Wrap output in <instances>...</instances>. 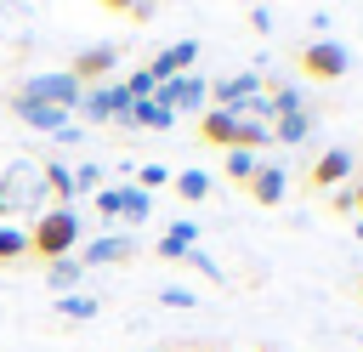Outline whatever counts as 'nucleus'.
<instances>
[{"mask_svg": "<svg viewBox=\"0 0 363 352\" xmlns=\"http://www.w3.org/2000/svg\"><path fill=\"white\" fill-rule=\"evenodd\" d=\"M74 244H79V216H74L68 204H51V210L34 216V227H28V255L62 261V255H74Z\"/></svg>", "mask_w": 363, "mask_h": 352, "instance_id": "obj_1", "label": "nucleus"}, {"mask_svg": "<svg viewBox=\"0 0 363 352\" xmlns=\"http://www.w3.org/2000/svg\"><path fill=\"white\" fill-rule=\"evenodd\" d=\"M17 97H23V102H45V108L74 114V108H79V97H85V85H79L68 68H51V74H28V79L17 85Z\"/></svg>", "mask_w": 363, "mask_h": 352, "instance_id": "obj_2", "label": "nucleus"}, {"mask_svg": "<svg viewBox=\"0 0 363 352\" xmlns=\"http://www.w3.org/2000/svg\"><path fill=\"white\" fill-rule=\"evenodd\" d=\"M40 165H17L6 182H0V221H11V216H40Z\"/></svg>", "mask_w": 363, "mask_h": 352, "instance_id": "obj_3", "label": "nucleus"}, {"mask_svg": "<svg viewBox=\"0 0 363 352\" xmlns=\"http://www.w3.org/2000/svg\"><path fill=\"white\" fill-rule=\"evenodd\" d=\"M301 74L306 79H323V85L329 79H346L352 74V51L340 40H306L301 45Z\"/></svg>", "mask_w": 363, "mask_h": 352, "instance_id": "obj_4", "label": "nucleus"}, {"mask_svg": "<svg viewBox=\"0 0 363 352\" xmlns=\"http://www.w3.org/2000/svg\"><path fill=\"white\" fill-rule=\"evenodd\" d=\"M153 102H164L176 119H182V114H204V108H210V79H204V74H176V79L153 85Z\"/></svg>", "mask_w": 363, "mask_h": 352, "instance_id": "obj_5", "label": "nucleus"}, {"mask_svg": "<svg viewBox=\"0 0 363 352\" xmlns=\"http://www.w3.org/2000/svg\"><path fill=\"white\" fill-rule=\"evenodd\" d=\"M11 108H17V119H23L28 131H45V136H57V142H79V131L68 125V114H62V108H45V102H23V97H11Z\"/></svg>", "mask_w": 363, "mask_h": 352, "instance_id": "obj_6", "label": "nucleus"}, {"mask_svg": "<svg viewBox=\"0 0 363 352\" xmlns=\"http://www.w3.org/2000/svg\"><path fill=\"white\" fill-rule=\"evenodd\" d=\"M346 176H357V153L352 148H323L312 159V170H306L312 187H346Z\"/></svg>", "mask_w": 363, "mask_h": 352, "instance_id": "obj_7", "label": "nucleus"}, {"mask_svg": "<svg viewBox=\"0 0 363 352\" xmlns=\"http://www.w3.org/2000/svg\"><path fill=\"white\" fill-rule=\"evenodd\" d=\"M125 261H136V238L130 233H102L79 255V267H125Z\"/></svg>", "mask_w": 363, "mask_h": 352, "instance_id": "obj_8", "label": "nucleus"}, {"mask_svg": "<svg viewBox=\"0 0 363 352\" xmlns=\"http://www.w3.org/2000/svg\"><path fill=\"white\" fill-rule=\"evenodd\" d=\"M193 57H199V40H176V45H164V51L147 62L153 85H164V79H176V74H193Z\"/></svg>", "mask_w": 363, "mask_h": 352, "instance_id": "obj_9", "label": "nucleus"}, {"mask_svg": "<svg viewBox=\"0 0 363 352\" xmlns=\"http://www.w3.org/2000/svg\"><path fill=\"white\" fill-rule=\"evenodd\" d=\"M250 97H261V74H233V79H210V108H244Z\"/></svg>", "mask_w": 363, "mask_h": 352, "instance_id": "obj_10", "label": "nucleus"}, {"mask_svg": "<svg viewBox=\"0 0 363 352\" xmlns=\"http://www.w3.org/2000/svg\"><path fill=\"white\" fill-rule=\"evenodd\" d=\"M199 136H204L210 148H221V153L238 148V114H233V108H204V114H199Z\"/></svg>", "mask_w": 363, "mask_h": 352, "instance_id": "obj_11", "label": "nucleus"}, {"mask_svg": "<svg viewBox=\"0 0 363 352\" xmlns=\"http://www.w3.org/2000/svg\"><path fill=\"white\" fill-rule=\"evenodd\" d=\"M244 187H250V199H255V204H267V210H272V204H284V193H289V170H284V165H261Z\"/></svg>", "mask_w": 363, "mask_h": 352, "instance_id": "obj_12", "label": "nucleus"}, {"mask_svg": "<svg viewBox=\"0 0 363 352\" xmlns=\"http://www.w3.org/2000/svg\"><path fill=\"white\" fill-rule=\"evenodd\" d=\"M79 85H96V79H108L113 74V45H85L79 57H74V68H68Z\"/></svg>", "mask_w": 363, "mask_h": 352, "instance_id": "obj_13", "label": "nucleus"}, {"mask_svg": "<svg viewBox=\"0 0 363 352\" xmlns=\"http://www.w3.org/2000/svg\"><path fill=\"white\" fill-rule=\"evenodd\" d=\"M164 125H176V114H170L164 102H153V97L130 102V119H125V131H164Z\"/></svg>", "mask_w": 363, "mask_h": 352, "instance_id": "obj_14", "label": "nucleus"}, {"mask_svg": "<svg viewBox=\"0 0 363 352\" xmlns=\"http://www.w3.org/2000/svg\"><path fill=\"white\" fill-rule=\"evenodd\" d=\"M193 244H199V221H170L164 238H159V255H164V261H182Z\"/></svg>", "mask_w": 363, "mask_h": 352, "instance_id": "obj_15", "label": "nucleus"}, {"mask_svg": "<svg viewBox=\"0 0 363 352\" xmlns=\"http://www.w3.org/2000/svg\"><path fill=\"white\" fill-rule=\"evenodd\" d=\"M40 187H45L57 204H68V199H74V170H68L62 159H45V165H40Z\"/></svg>", "mask_w": 363, "mask_h": 352, "instance_id": "obj_16", "label": "nucleus"}, {"mask_svg": "<svg viewBox=\"0 0 363 352\" xmlns=\"http://www.w3.org/2000/svg\"><path fill=\"white\" fill-rule=\"evenodd\" d=\"M79 278H85V267H79V255H62V261H45V284H51V295H68V290H79Z\"/></svg>", "mask_w": 363, "mask_h": 352, "instance_id": "obj_17", "label": "nucleus"}, {"mask_svg": "<svg viewBox=\"0 0 363 352\" xmlns=\"http://www.w3.org/2000/svg\"><path fill=\"white\" fill-rule=\"evenodd\" d=\"M272 136H278V142H289V148H295V142H306V136H312V108H301V114H284V119H272Z\"/></svg>", "mask_w": 363, "mask_h": 352, "instance_id": "obj_18", "label": "nucleus"}, {"mask_svg": "<svg viewBox=\"0 0 363 352\" xmlns=\"http://www.w3.org/2000/svg\"><path fill=\"white\" fill-rule=\"evenodd\" d=\"M147 216H153V193L119 187V221H147Z\"/></svg>", "mask_w": 363, "mask_h": 352, "instance_id": "obj_19", "label": "nucleus"}, {"mask_svg": "<svg viewBox=\"0 0 363 352\" xmlns=\"http://www.w3.org/2000/svg\"><path fill=\"white\" fill-rule=\"evenodd\" d=\"M301 108H306L301 85H278V91H267V114H272V119H284V114H301Z\"/></svg>", "mask_w": 363, "mask_h": 352, "instance_id": "obj_20", "label": "nucleus"}, {"mask_svg": "<svg viewBox=\"0 0 363 352\" xmlns=\"http://www.w3.org/2000/svg\"><path fill=\"white\" fill-rule=\"evenodd\" d=\"M57 312H62L68 324H85V318H96V295H79V290H68V295H57Z\"/></svg>", "mask_w": 363, "mask_h": 352, "instance_id": "obj_21", "label": "nucleus"}, {"mask_svg": "<svg viewBox=\"0 0 363 352\" xmlns=\"http://www.w3.org/2000/svg\"><path fill=\"white\" fill-rule=\"evenodd\" d=\"M23 255H28V227L0 221V261H23Z\"/></svg>", "mask_w": 363, "mask_h": 352, "instance_id": "obj_22", "label": "nucleus"}, {"mask_svg": "<svg viewBox=\"0 0 363 352\" xmlns=\"http://www.w3.org/2000/svg\"><path fill=\"white\" fill-rule=\"evenodd\" d=\"M170 182H176V193H182L187 204L210 199V170H182V176H170Z\"/></svg>", "mask_w": 363, "mask_h": 352, "instance_id": "obj_23", "label": "nucleus"}, {"mask_svg": "<svg viewBox=\"0 0 363 352\" xmlns=\"http://www.w3.org/2000/svg\"><path fill=\"white\" fill-rule=\"evenodd\" d=\"M261 170V153H250V148H227V176L233 182H250Z\"/></svg>", "mask_w": 363, "mask_h": 352, "instance_id": "obj_24", "label": "nucleus"}, {"mask_svg": "<svg viewBox=\"0 0 363 352\" xmlns=\"http://www.w3.org/2000/svg\"><path fill=\"white\" fill-rule=\"evenodd\" d=\"M164 182H170V170H164V165H142L130 187H142V193H153V187H164Z\"/></svg>", "mask_w": 363, "mask_h": 352, "instance_id": "obj_25", "label": "nucleus"}, {"mask_svg": "<svg viewBox=\"0 0 363 352\" xmlns=\"http://www.w3.org/2000/svg\"><path fill=\"white\" fill-rule=\"evenodd\" d=\"M74 193H102V165H79L74 170Z\"/></svg>", "mask_w": 363, "mask_h": 352, "instance_id": "obj_26", "label": "nucleus"}, {"mask_svg": "<svg viewBox=\"0 0 363 352\" xmlns=\"http://www.w3.org/2000/svg\"><path fill=\"white\" fill-rule=\"evenodd\" d=\"M125 91H130V102H142V97H153V74H147V68H136V74H125Z\"/></svg>", "mask_w": 363, "mask_h": 352, "instance_id": "obj_27", "label": "nucleus"}, {"mask_svg": "<svg viewBox=\"0 0 363 352\" xmlns=\"http://www.w3.org/2000/svg\"><path fill=\"white\" fill-rule=\"evenodd\" d=\"M96 216L102 221H119V187H102L96 193Z\"/></svg>", "mask_w": 363, "mask_h": 352, "instance_id": "obj_28", "label": "nucleus"}, {"mask_svg": "<svg viewBox=\"0 0 363 352\" xmlns=\"http://www.w3.org/2000/svg\"><path fill=\"white\" fill-rule=\"evenodd\" d=\"M159 301H164V307H182V312H187V307H193L199 295H193V290H182V284H164V290H159Z\"/></svg>", "mask_w": 363, "mask_h": 352, "instance_id": "obj_29", "label": "nucleus"}, {"mask_svg": "<svg viewBox=\"0 0 363 352\" xmlns=\"http://www.w3.org/2000/svg\"><path fill=\"white\" fill-rule=\"evenodd\" d=\"M182 261H187V267H199V273H204V278H221V267H216V261H210V255H204V250H199V244H193V250H187V255H182Z\"/></svg>", "mask_w": 363, "mask_h": 352, "instance_id": "obj_30", "label": "nucleus"}, {"mask_svg": "<svg viewBox=\"0 0 363 352\" xmlns=\"http://www.w3.org/2000/svg\"><path fill=\"white\" fill-rule=\"evenodd\" d=\"M250 28H255V34H267V28H272V11H267V6H255V11H250Z\"/></svg>", "mask_w": 363, "mask_h": 352, "instance_id": "obj_31", "label": "nucleus"}, {"mask_svg": "<svg viewBox=\"0 0 363 352\" xmlns=\"http://www.w3.org/2000/svg\"><path fill=\"white\" fill-rule=\"evenodd\" d=\"M352 216H363V176H357V187H352Z\"/></svg>", "mask_w": 363, "mask_h": 352, "instance_id": "obj_32", "label": "nucleus"}, {"mask_svg": "<svg viewBox=\"0 0 363 352\" xmlns=\"http://www.w3.org/2000/svg\"><path fill=\"white\" fill-rule=\"evenodd\" d=\"M108 11H136V0H102Z\"/></svg>", "mask_w": 363, "mask_h": 352, "instance_id": "obj_33", "label": "nucleus"}, {"mask_svg": "<svg viewBox=\"0 0 363 352\" xmlns=\"http://www.w3.org/2000/svg\"><path fill=\"white\" fill-rule=\"evenodd\" d=\"M357 238H363V216H357Z\"/></svg>", "mask_w": 363, "mask_h": 352, "instance_id": "obj_34", "label": "nucleus"}, {"mask_svg": "<svg viewBox=\"0 0 363 352\" xmlns=\"http://www.w3.org/2000/svg\"><path fill=\"white\" fill-rule=\"evenodd\" d=\"M357 295H363V284H357Z\"/></svg>", "mask_w": 363, "mask_h": 352, "instance_id": "obj_35", "label": "nucleus"}]
</instances>
